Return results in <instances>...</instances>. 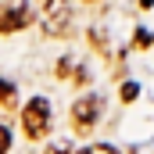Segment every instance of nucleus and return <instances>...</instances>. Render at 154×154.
<instances>
[{"label": "nucleus", "instance_id": "obj_3", "mask_svg": "<svg viewBox=\"0 0 154 154\" xmlns=\"http://www.w3.org/2000/svg\"><path fill=\"white\" fill-rule=\"evenodd\" d=\"M39 7H43V25H47V32H50V36H65L68 25H72V7H68V0H39Z\"/></svg>", "mask_w": 154, "mask_h": 154}, {"label": "nucleus", "instance_id": "obj_1", "mask_svg": "<svg viewBox=\"0 0 154 154\" xmlns=\"http://www.w3.org/2000/svg\"><path fill=\"white\" fill-rule=\"evenodd\" d=\"M22 125H25V136L29 140H43L47 129H50V104L43 97H32L22 111Z\"/></svg>", "mask_w": 154, "mask_h": 154}, {"label": "nucleus", "instance_id": "obj_4", "mask_svg": "<svg viewBox=\"0 0 154 154\" xmlns=\"http://www.w3.org/2000/svg\"><path fill=\"white\" fill-rule=\"evenodd\" d=\"M29 25V4H14L0 14V32H18Z\"/></svg>", "mask_w": 154, "mask_h": 154}, {"label": "nucleus", "instance_id": "obj_2", "mask_svg": "<svg viewBox=\"0 0 154 154\" xmlns=\"http://www.w3.org/2000/svg\"><path fill=\"white\" fill-rule=\"evenodd\" d=\"M100 111H104V97H97V93L79 97L75 104H72V129L75 133H90L93 122L100 118Z\"/></svg>", "mask_w": 154, "mask_h": 154}, {"label": "nucleus", "instance_id": "obj_8", "mask_svg": "<svg viewBox=\"0 0 154 154\" xmlns=\"http://www.w3.org/2000/svg\"><path fill=\"white\" fill-rule=\"evenodd\" d=\"M136 93H140L136 82H125V86H122V100H136Z\"/></svg>", "mask_w": 154, "mask_h": 154}, {"label": "nucleus", "instance_id": "obj_9", "mask_svg": "<svg viewBox=\"0 0 154 154\" xmlns=\"http://www.w3.org/2000/svg\"><path fill=\"white\" fill-rule=\"evenodd\" d=\"M7 147H11V133L0 125V154H7Z\"/></svg>", "mask_w": 154, "mask_h": 154}, {"label": "nucleus", "instance_id": "obj_7", "mask_svg": "<svg viewBox=\"0 0 154 154\" xmlns=\"http://www.w3.org/2000/svg\"><path fill=\"white\" fill-rule=\"evenodd\" d=\"M82 154H118L115 147H108V143H93V147H86Z\"/></svg>", "mask_w": 154, "mask_h": 154}, {"label": "nucleus", "instance_id": "obj_5", "mask_svg": "<svg viewBox=\"0 0 154 154\" xmlns=\"http://www.w3.org/2000/svg\"><path fill=\"white\" fill-rule=\"evenodd\" d=\"M14 100H18V90H14V82L0 79V104H4V108H14Z\"/></svg>", "mask_w": 154, "mask_h": 154}, {"label": "nucleus", "instance_id": "obj_6", "mask_svg": "<svg viewBox=\"0 0 154 154\" xmlns=\"http://www.w3.org/2000/svg\"><path fill=\"white\" fill-rule=\"evenodd\" d=\"M43 154H75V143H72V140H54Z\"/></svg>", "mask_w": 154, "mask_h": 154}]
</instances>
